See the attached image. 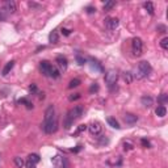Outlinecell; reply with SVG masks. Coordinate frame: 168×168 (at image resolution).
I'll return each mask as SVG.
<instances>
[{
    "instance_id": "obj_1",
    "label": "cell",
    "mask_w": 168,
    "mask_h": 168,
    "mask_svg": "<svg viewBox=\"0 0 168 168\" xmlns=\"http://www.w3.org/2000/svg\"><path fill=\"white\" fill-rule=\"evenodd\" d=\"M42 129L46 134H53L58 129V121L57 116H55V109L53 105H50L45 112V121L44 125H42Z\"/></svg>"
},
{
    "instance_id": "obj_2",
    "label": "cell",
    "mask_w": 168,
    "mask_h": 168,
    "mask_svg": "<svg viewBox=\"0 0 168 168\" xmlns=\"http://www.w3.org/2000/svg\"><path fill=\"white\" fill-rule=\"evenodd\" d=\"M83 112H84V109H83V107H80V105L72 108L64 118V127L66 129H70V127L72 126V124H74V121L83 116Z\"/></svg>"
},
{
    "instance_id": "obj_3",
    "label": "cell",
    "mask_w": 168,
    "mask_h": 168,
    "mask_svg": "<svg viewBox=\"0 0 168 168\" xmlns=\"http://www.w3.org/2000/svg\"><path fill=\"white\" fill-rule=\"evenodd\" d=\"M152 68H151V64L146 61H142L137 67V79H143V78H147L149 75L151 74Z\"/></svg>"
},
{
    "instance_id": "obj_4",
    "label": "cell",
    "mask_w": 168,
    "mask_h": 168,
    "mask_svg": "<svg viewBox=\"0 0 168 168\" xmlns=\"http://www.w3.org/2000/svg\"><path fill=\"white\" fill-rule=\"evenodd\" d=\"M131 51H133L134 57H139V55H142L143 42H142V39H141L139 37L133 38V41H131Z\"/></svg>"
},
{
    "instance_id": "obj_5",
    "label": "cell",
    "mask_w": 168,
    "mask_h": 168,
    "mask_svg": "<svg viewBox=\"0 0 168 168\" xmlns=\"http://www.w3.org/2000/svg\"><path fill=\"white\" fill-rule=\"evenodd\" d=\"M117 79H118V74H117V71H114V70H109L105 74V83L108 84L109 88H112L117 83Z\"/></svg>"
},
{
    "instance_id": "obj_6",
    "label": "cell",
    "mask_w": 168,
    "mask_h": 168,
    "mask_svg": "<svg viewBox=\"0 0 168 168\" xmlns=\"http://www.w3.org/2000/svg\"><path fill=\"white\" fill-rule=\"evenodd\" d=\"M88 130H90L92 135H98L101 133V130H103V126H101V124L98 121H93V122L88 125Z\"/></svg>"
},
{
    "instance_id": "obj_7",
    "label": "cell",
    "mask_w": 168,
    "mask_h": 168,
    "mask_svg": "<svg viewBox=\"0 0 168 168\" xmlns=\"http://www.w3.org/2000/svg\"><path fill=\"white\" fill-rule=\"evenodd\" d=\"M118 25H120V20H118L117 17H108V19H105V26H107L109 30H114V29H117Z\"/></svg>"
},
{
    "instance_id": "obj_8",
    "label": "cell",
    "mask_w": 168,
    "mask_h": 168,
    "mask_svg": "<svg viewBox=\"0 0 168 168\" xmlns=\"http://www.w3.org/2000/svg\"><path fill=\"white\" fill-rule=\"evenodd\" d=\"M51 162H53V164L54 166H57V167H59V168H67V160L64 159L63 156H59V155H57V156H54L51 159Z\"/></svg>"
},
{
    "instance_id": "obj_9",
    "label": "cell",
    "mask_w": 168,
    "mask_h": 168,
    "mask_svg": "<svg viewBox=\"0 0 168 168\" xmlns=\"http://www.w3.org/2000/svg\"><path fill=\"white\" fill-rule=\"evenodd\" d=\"M51 63L47 61H42L41 63H39V70H41V72L45 75V76H49V74H50V70H51Z\"/></svg>"
},
{
    "instance_id": "obj_10",
    "label": "cell",
    "mask_w": 168,
    "mask_h": 168,
    "mask_svg": "<svg viewBox=\"0 0 168 168\" xmlns=\"http://www.w3.org/2000/svg\"><path fill=\"white\" fill-rule=\"evenodd\" d=\"M55 62H57L58 67L61 68V70H67V66H68V62L67 59H66L64 57H62V55H59V57H57V59H55Z\"/></svg>"
},
{
    "instance_id": "obj_11",
    "label": "cell",
    "mask_w": 168,
    "mask_h": 168,
    "mask_svg": "<svg viewBox=\"0 0 168 168\" xmlns=\"http://www.w3.org/2000/svg\"><path fill=\"white\" fill-rule=\"evenodd\" d=\"M137 121H138V117L135 116V114H133V113H126L125 114V122L126 124L133 125V124H135Z\"/></svg>"
},
{
    "instance_id": "obj_12",
    "label": "cell",
    "mask_w": 168,
    "mask_h": 168,
    "mask_svg": "<svg viewBox=\"0 0 168 168\" xmlns=\"http://www.w3.org/2000/svg\"><path fill=\"white\" fill-rule=\"evenodd\" d=\"M13 66H15V61H11V62H8L5 66H4V68H3V71H1V74H3V76H7V75L11 72V70L13 68Z\"/></svg>"
},
{
    "instance_id": "obj_13",
    "label": "cell",
    "mask_w": 168,
    "mask_h": 168,
    "mask_svg": "<svg viewBox=\"0 0 168 168\" xmlns=\"http://www.w3.org/2000/svg\"><path fill=\"white\" fill-rule=\"evenodd\" d=\"M141 103H142V105H144L146 108H150L151 105L154 104V98L151 96H143L142 98H141Z\"/></svg>"
},
{
    "instance_id": "obj_14",
    "label": "cell",
    "mask_w": 168,
    "mask_h": 168,
    "mask_svg": "<svg viewBox=\"0 0 168 168\" xmlns=\"http://www.w3.org/2000/svg\"><path fill=\"white\" fill-rule=\"evenodd\" d=\"M122 79H124V81L126 84H131L133 83V80H134V76H133V74L131 72H124V75H122Z\"/></svg>"
},
{
    "instance_id": "obj_15",
    "label": "cell",
    "mask_w": 168,
    "mask_h": 168,
    "mask_svg": "<svg viewBox=\"0 0 168 168\" xmlns=\"http://www.w3.org/2000/svg\"><path fill=\"white\" fill-rule=\"evenodd\" d=\"M5 8L8 12H16V3L13 1V0H8V1H5Z\"/></svg>"
},
{
    "instance_id": "obj_16",
    "label": "cell",
    "mask_w": 168,
    "mask_h": 168,
    "mask_svg": "<svg viewBox=\"0 0 168 168\" xmlns=\"http://www.w3.org/2000/svg\"><path fill=\"white\" fill-rule=\"evenodd\" d=\"M155 113H156V116L158 117H164L167 114V109H166V107L164 105H159V107L155 109Z\"/></svg>"
},
{
    "instance_id": "obj_17",
    "label": "cell",
    "mask_w": 168,
    "mask_h": 168,
    "mask_svg": "<svg viewBox=\"0 0 168 168\" xmlns=\"http://www.w3.org/2000/svg\"><path fill=\"white\" fill-rule=\"evenodd\" d=\"M108 124L110 125L112 127H114V129H120V124H118V121L116 120V118H113V117H109L108 118Z\"/></svg>"
},
{
    "instance_id": "obj_18",
    "label": "cell",
    "mask_w": 168,
    "mask_h": 168,
    "mask_svg": "<svg viewBox=\"0 0 168 168\" xmlns=\"http://www.w3.org/2000/svg\"><path fill=\"white\" fill-rule=\"evenodd\" d=\"M144 8H146V11L150 13L151 16H154V11H155V9H154V4L151 1H147V3H144Z\"/></svg>"
},
{
    "instance_id": "obj_19",
    "label": "cell",
    "mask_w": 168,
    "mask_h": 168,
    "mask_svg": "<svg viewBox=\"0 0 168 168\" xmlns=\"http://www.w3.org/2000/svg\"><path fill=\"white\" fill-rule=\"evenodd\" d=\"M49 41H50L51 44H57L58 42V33L55 30L50 33V36H49Z\"/></svg>"
},
{
    "instance_id": "obj_20",
    "label": "cell",
    "mask_w": 168,
    "mask_h": 168,
    "mask_svg": "<svg viewBox=\"0 0 168 168\" xmlns=\"http://www.w3.org/2000/svg\"><path fill=\"white\" fill-rule=\"evenodd\" d=\"M13 162H15V166L17 167V168H22V166H24V160H22V158H20V156H16L15 159H13Z\"/></svg>"
},
{
    "instance_id": "obj_21",
    "label": "cell",
    "mask_w": 168,
    "mask_h": 168,
    "mask_svg": "<svg viewBox=\"0 0 168 168\" xmlns=\"http://www.w3.org/2000/svg\"><path fill=\"white\" fill-rule=\"evenodd\" d=\"M79 85H80V79L75 78L68 83V88H75V87H79Z\"/></svg>"
},
{
    "instance_id": "obj_22",
    "label": "cell",
    "mask_w": 168,
    "mask_h": 168,
    "mask_svg": "<svg viewBox=\"0 0 168 168\" xmlns=\"http://www.w3.org/2000/svg\"><path fill=\"white\" fill-rule=\"evenodd\" d=\"M49 76H50V78H54V79H58L59 76H61V74H59V71H58L55 67H51V70H50V74H49Z\"/></svg>"
},
{
    "instance_id": "obj_23",
    "label": "cell",
    "mask_w": 168,
    "mask_h": 168,
    "mask_svg": "<svg viewBox=\"0 0 168 168\" xmlns=\"http://www.w3.org/2000/svg\"><path fill=\"white\" fill-rule=\"evenodd\" d=\"M28 158H29V160H30V162L36 163V164H37L39 160H41V159H39V155H38V154H30V155H29Z\"/></svg>"
},
{
    "instance_id": "obj_24",
    "label": "cell",
    "mask_w": 168,
    "mask_h": 168,
    "mask_svg": "<svg viewBox=\"0 0 168 168\" xmlns=\"http://www.w3.org/2000/svg\"><path fill=\"white\" fill-rule=\"evenodd\" d=\"M114 5H116V1H107L104 4V11H110Z\"/></svg>"
},
{
    "instance_id": "obj_25",
    "label": "cell",
    "mask_w": 168,
    "mask_h": 168,
    "mask_svg": "<svg viewBox=\"0 0 168 168\" xmlns=\"http://www.w3.org/2000/svg\"><path fill=\"white\" fill-rule=\"evenodd\" d=\"M133 147H134V144H133V142H130V141H125V142H124L125 151H126V150H133Z\"/></svg>"
},
{
    "instance_id": "obj_26",
    "label": "cell",
    "mask_w": 168,
    "mask_h": 168,
    "mask_svg": "<svg viewBox=\"0 0 168 168\" xmlns=\"http://www.w3.org/2000/svg\"><path fill=\"white\" fill-rule=\"evenodd\" d=\"M160 46H162L163 50H167L168 49V37H164L162 41H160Z\"/></svg>"
},
{
    "instance_id": "obj_27",
    "label": "cell",
    "mask_w": 168,
    "mask_h": 168,
    "mask_svg": "<svg viewBox=\"0 0 168 168\" xmlns=\"http://www.w3.org/2000/svg\"><path fill=\"white\" fill-rule=\"evenodd\" d=\"M158 101H159L160 104H166L167 101H168V95L166 93H163V95H160V97L158 98Z\"/></svg>"
},
{
    "instance_id": "obj_28",
    "label": "cell",
    "mask_w": 168,
    "mask_h": 168,
    "mask_svg": "<svg viewBox=\"0 0 168 168\" xmlns=\"http://www.w3.org/2000/svg\"><path fill=\"white\" fill-rule=\"evenodd\" d=\"M20 104H25L28 109H30V108H33V104H32L29 100H26V98H21V100H20Z\"/></svg>"
},
{
    "instance_id": "obj_29",
    "label": "cell",
    "mask_w": 168,
    "mask_h": 168,
    "mask_svg": "<svg viewBox=\"0 0 168 168\" xmlns=\"http://www.w3.org/2000/svg\"><path fill=\"white\" fill-rule=\"evenodd\" d=\"M91 66H92V68H96V70H98V71H103V67H101L100 64L97 63V62H95V61H92V63H91Z\"/></svg>"
},
{
    "instance_id": "obj_30",
    "label": "cell",
    "mask_w": 168,
    "mask_h": 168,
    "mask_svg": "<svg viewBox=\"0 0 168 168\" xmlns=\"http://www.w3.org/2000/svg\"><path fill=\"white\" fill-rule=\"evenodd\" d=\"M80 93H74V95H71L70 97H68V100L70 101H75V100H78V98H80Z\"/></svg>"
},
{
    "instance_id": "obj_31",
    "label": "cell",
    "mask_w": 168,
    "mask_h": 168,
    "mask_svg": "<svg viewBox=\"0 0 168 168\" xmlns=\"http://www.w3.org/2000/svg\"><path fill=\"white\" fill-rule=\"evenodd\" d=\"M76 62H78V64H80V66H83L85 63V59L83 57H80V55H76Z\"/></svg>"
},
{
    "instance_id": "obj_32",
    "label": "cell",
    "mask_w": 168,
    "mask_h": 168,
    "mask_svg": "<svg viewBox=\"0 0 168 168\" xmlns=\"http://www.w3.org/2000/svg\"><path fill=\"white\" fill-rule=\"evenodd\" d=\"M98 91V85L96 84V83H93L91 85V88H90V92H92V93H93V92H97Z\"/></svg>"
},
{
    "instance_id": "obj_33",
    "label": "cell",
    "mask_w": 168,
    "mask_h": 168,
    "mask_svg": "<svg viewBox=\"0 0 168 168\" xmlns=\"http://www.w3.org/2000/svg\"><path fill=\"white\" fill-rule=\"evenodd\" d=\"M141 143H142V146H143V147H150V146H151L149 141L144 139V138H143V139H141Z\"/></svg>"
},
{
    "instance_id": "obj_34",
    "label": "cell",
    "mask_w": 168,
    "mask_h": 168,
    "mask_svg": "<svg viewBox=\"0 0 168 168\" xmlns=\"http://www.w3.org/2000/svg\"><path fill=\"white\" fill-rule=\"evenodd\" d=\"M29 91H30L32 93H36V92H37V85H36V84H32L30 87H29Z\"/></svg>"
},
{
    "instance_id": "obj_35",
    "label": "cell",
    "mask_w": 168,
    "mask_h": 168,
    "mask_svg": "<svg viewBox=\"0 0 168 168\" xmlns=\"http://www.w3.org/2000/svg\"><path fill=\"white\" fill-rule=\"evenodd\" d=\"M26 168H36V163L30 162V160H28L26 162Z\"/></svg>"
},
{
    "instance_id": "obj_36",
    "label": "cell",
    "mask_w": 168,
    "mask_h": 168,
    "mask_svg": "<svg viewBox=\"0 0 168 168\" xmlns=\"http://www.w3.org/2000/svg\"><path fill=\"white\" fill-rule=\"evenodd\" d=\"M85 129H87V125H80V126L78 127V131H76V133H81V131H84Z\"/></svg>"
},
{
    "instance_id": "obj_37",
    "label": "cell",
    "mask_w": 168,
    "mask_h": 168,
    "mask_svg": "<svg viewBox=\"0 0 168 168\" xmlns=\"http://www.w3.org/2000/svg\"><path fill=\"white\" fill-rule=\"evenodd\" d=\"M158 30H159V33H166L167 29H166V26L164 25H159L158 26Z\"/></svg>"
},
{
    "instance_id": "obj_38",
    "label": "cell",
    "mask_w": 168,
    "mask_h": 168,
    "mask_svg": "<svg viewBox=\"0 0 168 168\" xmlns=\"http://www.w3.org/2000/svg\"><path fill=\"white\" fill-rule=\"evenodd\" d=\"M87 12H88V13H93V12H96V9H95L93 7H88V8H87Z\"/></svg>"
},
{
    "instance_id": "obj_39",
    "label": "cell",
    "mask_w": 168,
    "mask_h": 168,
    "mask_svg": "<svg viewBox=\"0 0 168 168\" xmlns=\"http://www.w3.org/2000/svg\"><path fill=\"white\" fill-rule=\"evenodd\" d=\"M70 32L71 30H68V29H62V33H63L64 36H70Z\"/></svg>"
},
{
    "instance_id": "obj_40",
    "label": "cell",
    "mask_w": 168,
    "mask_h": 168,
    "mask_svg": "<svg viewBox=\"0 0 168 168\" xmlns=\"http://www.w3.org/2000/svg\"><path fill=\"white\" fill-rule=\"evenodd\" d=\"M5 17H4V15H3V12H0V21H3Z\"/></svg>"
}]
</instances>
